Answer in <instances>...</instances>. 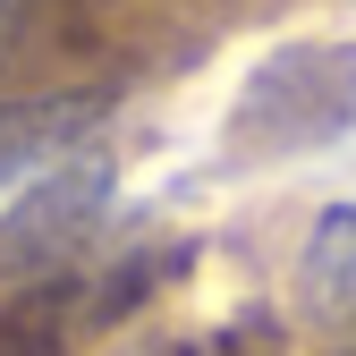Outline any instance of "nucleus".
Listing matches in <instances>:
<instances>
[{"label": "nucleus", "instance_id": "nucleus-1", "mask_svg": "<svg viewBox=\"0 0 356 356\" xmlns=\"http://www.w3.org/2000/svg\"><path fill=\"white\" fill-rule=\"evenodd\" d=\"M348 127H356V42H289L238 85L229 145L246 161H289Z\"/></svg>", "mask_w": 356, "mask_h": 356}, {"label": "nucleus", "instance_id": "nucleus-2", "mask_svg": "<svg viewBox=\"0 0 356 356\" xmlns=\"http://www.w3.org/2000/svg\"><path fill=\"white\" fill-rule=\"evenodd\" d=\"M102 204V170L94 161H51L42 170V187L0 220V263H42V254H60L68 238H85V212Z\"/></svg>", "mask_w": 356, "mask_h": 356}, {"label": "nucleus", "instance_id": "nucleus-3", "mask_svg": "<svg viewBox=\"0 0 356 356\" xmlns=\"http://www.w3.org/2000/svg\"><path fill=\"white\" fill-rule=\"evenodd\" d=\"M94 119H102V102H76V94H60V102H0V187L51 170L60 153H76L94 136Z\"/></svg>", "mask_w": 356, "mask_h": 356}, {"label": "nucleus", "instance_id": "nucleus-4", "mask_svg": "<svg viewBox=\"0 0 356 356\" xmlns=\"http://www.w3.org/2000/svg\"><path fill=\"white\" fill-rule=\"evenodd\" d=\"M305 297L323 314L356 323V204H331L314 220V246H305Z\"/></svg>", "mask_w": 356, "mask_h": 356}, {"label": "nucleus", "instance_id": "nucleus-5", "mask_svg": "<svg viewBox=\"0 0 356 356\" xmlns=\"http://www.w3.org/2000/svg\"><path fill=\"white\" fill-rule=\"evenodd\" d=\"M26 26H34V0H0V51H9Z\"/></svg>", "mask_w": 356, "mask_h": 356}]
</instances>
